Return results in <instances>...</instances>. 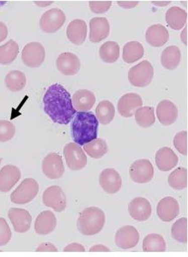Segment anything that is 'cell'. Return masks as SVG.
I'll return each instance as SVG.
<instances>
[{
	"instance_id": "44dd1931",
	"label": "cell",
	"mask_w": 188,
	"mask_h": 257,
	"mask_svg": "<svg viewBox=\"0 0 188 257\" xmlns=\"http://www.w3.org/2000/svg\"><path fill=\"white\" fill-rule=\"evenodd\" d=\"M89 41L99 43L106 39L110 33V24L105 18H92L89 22Z\"/></svg>"
},
{
	"instance_id": "d6a6232c",
	"label": "cell",
	"mask_w": 188,
	"mask_h": 257,
	"mask_svg": "<svg viewBox=\"0 0 188 257\" xmlns=\"http://www.w3.org/2000/svg\"><path fill=\"white\" fill-rule=\"evenodd\" d=\"M99 55L105 63H115L120 58V46L115 41H107L101 46Z\"/></svg>"
},
{
	"instance_id": "7402d4cb",
	"label": "cell",
	"mask_w": 188,
	"mask_h": 257,
	"mask_svg": "<svg viewBox=\"0 0 188 257\" xmlns=\"http://www.w3.org/2000/svg\"><path fill=\"white\" fill-rule=\"evenodd\" d=\"M145 39L148 44L153 47H163L169 39L168 30L162 24H154L148 28Z\"/></svg>"
},
{
	"instance_id": "f1b7e54d",
	"label": "cell",
	"mask_w": 188,
	"mask_h": 257,
	"mask_svg": "<svg viewBox=\"0 0 188 257\" xmlns=\"http://www.w3.org/2000/svg\"><path fill=\"white\" fill-rule=\"evenodd\" d=\"M143 45L138 41H129L123 47V60L127 64L135 63L144 57Z\"/></svg>"
},
{
	"instance_id": "8d00e7d4",
	"label": "cell",
	"mask_w": 188,
	"mask_h": 257,
	"mask_svg": "<svg viewBox=\"0 0 188 257\" xmlns=\"http://www.w3.org/2000/svg\"><path fill=\"white\" fill-rule=\"evenodd\" d=\"M168 184L174 190H181L187 187V169L185 167H179L169 174Z\"/></svg>"
},
{
	"instance_id": "681fc988",
	"label": "cell",
	"mask_w": 188,
	"mask_h": 257,
	"mask_svg": "<svg viewBox=\"0 0 188 257\" xmlns=\"http://www.w3.org/2000/svg\"><path fill=\"white\" fill-rule=\"evenodd\" d=\"M52 3H53V1H50V2H47H47H38V1H36V2H35V4L40 6H50V5H52Z\"/></svg>"
},
{
	"instance_id": "4316f807",
	"label": "cell",
	"mask_w": 188,
	"mask_h": 257,
	"mask_svg": "<svg viewBox=\"0 0 188 257\" xmlns=\"http://www.w3.org/2000/svg\"><path fill=\"white\" fill-rule=\"evenodd\" d=\"M166 22L172 30H181L187 21V13L178 6H173L166 12Z\"/></svg>"
},
{
	"instance_id": "ba28073f",
	"label": "cell",
	"mask_w": 188,
	"mask_h": 257,
	"mask_svg": "<svg viewBox=\"0 0 188 257\" xmlns=\"http://www.w3.org/2000/svg\"><path fill=\"white\" fill-rule=\"evenodd\" d=\"M64 156L68 167L72 171L82 170L87 165V156L84 151L75 143H70L65 145Z\"/></svg>"
},
{
	"instance_id": "bcb514c9",
	"label": "cell",
	"mask_w": 188,
	"mask_h": 257,
	"mask_svg": "<svg viewBox=\"0 0 188 257\" xmlns=\"http://www.w3.org/2000/svg\"><path fill=\"white\" fill-rule=\"evenodd\" d=\"M8 35V28L3 22H0V42L5 41Z\"/></svg>"
},
{
	"instance_id": "c3c4849f",
	"label": "cell",
	"mask_w": 188,
	"mask_h": 257,
	"mask_svg": "<svg viewBox=\"0 0 188 257\" xmlns=\"http://www.w3.org/2000/svg\"><path fill=\"white\" fill-rule=\"evenodd\" d=\"M180 38H181V41H182L183 43H184L185 46H187V28H186V26H185V29L183 30L182 33H181Z\"/></svg>"
},
{
	"instance_id": "e0dca14e",
	"label": "cell",
	"mask_w": 188,
	"mask_h": 257,
	"mask_svg": "<svg viewBox=\"0 0 188 257\" xmlns=\"http://www.w3.org/2000/svg\"><path fill=\"white\" fill-rule=\"evenodd\" d=\"M57 69L65 76H74L79 71L81 62L76 54L69 52L59 54L56 61Z\"/></svg>"
},
{
	"instance_id": "ee69618b",
	"label": "cell",
	"mask_w": 188,
	"mask_h": 257,
	"mask_svg": "<svg viewBox=\"0 0 188 257\" xmlns=\"http://www.w3.org/2000/svg\"><path fill=\"white\" fill-rule=\"evenodd\" d=\"M65 252H83L85 251V248L78 242H72L69 245L65 246L64 248Z\"/></svg>"
},
{
	"instance_id": "8fae6325",
	"label": "cell",
	"mask_w": 188,
	"mask_h": 257,
	"mask_svg": "<svg viewBox=\"0 0 188 257\" xmlns=\"http://www.w3.org/2000/svg\"><path fill=\"white\" fill-rule=\"evenodd\" d=\"M41 168L44 175L49 179H59L65 173V167L62 157L57 153L47 155L41 164Z\"/></svg>"
},
{
	"instance_id": "f35d334b",
	"label": "cell",
	"mask_w": 188,
	"mask_h": 257,
	"mask_svg": "<svg viewBox=\"0 0 188 257\" xmlns=\"http://www.w3.org/2000/svg\"><path fill=\"white\" fill-rule=\"evenodd\" d=\"M16 133L14 123L7 120H0V142L6 143L12 140Z\"/></svg>"
},
{
	"instance_id": "7dc6e473",
	"label": "cell",
	"mask_w": 188,
	"mask_h": 257,
	"mask_svg": "<svg viewBox=\"0 0 188 257\" xmlns=\"http://www.w3.org/2000/svg\"><path fill=\"white\" fill-rule=\"evenodd\" d=\"M90 252H109V249L107 246L103 245V244H97V245L92 246L91 248H89Z\"/></svg>"
},
{
	"instance_id": "ac0fdd59",
	"label": "cell",
	"mask_w": 188,
	"mask_h": 257,
	"mask_svg": "<svg viewBox=\"0 0 188 257\" xmlns=\"http://www.w3.org/2000/svg\"><path fill=\"white\" fill-rule=\"evenodd\" d=\"M143 105V99L138 94L129 93L124 94L118 102L119 113L124 117H131L135 113L136 110Z\"/></svg>"
},
{
	"instance_id": "9a60e30c",
	"label": "cell",
	"mask_w": 188,
	"mask_h": 257,
	"mask_svg": "<svg viewBox=\"0 0 188 257\" xmlns=\"http://www.w3.org/2000/svg\"><path fill=\"white\" fill-rule=\"evenodd\" d=\"M156 213L159 219L164 222H171L179 213V202L173 197L162 198L156 207Z\"/></svg>"
},
{
	"instance_id": "60d3db41",
	"label": "cell",
	"mask_w": 188,
	"mask_h": 257,
	"mask_svg": "<svg viewBox=\"0 0 188 257\" xmlns=\"http://www.w3.org/2000/svg\"><path fill=\"white\" fill-rule=\"evenodd\" d=\"M12 231L6 219L0 218V246H5L11 241Z\"/></svg>"
},
{
	"instance_id": "ab89813d",
	"label": "cell",
	"mask_w": 188,
	"mask_h": 257,
	"mask_svg": "<svg viewBox=\"0 0 188 257\" xmlns=\"http://www.w3.org/2000/svg\"><path fill=\"white\" fill-rule=\"evenodd\" d=\"M173 146L181 155H187V132L182 131L175 135L173 138Z\"/></svg>"
},
{
	"instance_id": "74e56055",
	"label": "cell",
	"mask_w": 188,
	"mask_h": 257,
	"mask_svg": "<svg viewBox=\"0 0 188 257\" xmlns=\"http://www.w3.org/2000/svg\"><path fill=\"white\" fill-rule=\"evenodd\" d=\"M171 234L173 239L181 243L187 242V219L181 218L173 223L171 228Z\"/></svg>"
},
{
	"instance_id": "4fadbf2b",
	"label": "cell",
	"mask_w": 188,
	"mask_h": 257,
	"mask_svg": "<svg viewBox=\"0 0 188 257\" xmlns=\"http://www.w3.org/2000/svg\"><path fill=\"white\" fill-rule=\"evenodd\" d=\"M8 217L12 222L14 231L18 233H25L30 230L32 223V216L29 211L24 208H11Z\"/></svg>"
},
{
	"instance_id": "484cf974",
	"label": "cell",
	"mask_w": 188,
	"mask_h": 257,
	"mask_svg": "<svg viewBox=\"0 0 188 257\" xmlns=\"http://www.w3.org/2000/svg\"><path fill=\"white\" fill-rule=\"evenodd\" d=\"M179 159L172 149L164 147L156 154V167L162 172H168L176 167Z\"/></svg>"
},
{
	"instance_id": "d590c367",
	"label": "cell",
	"mask_w": 188,
	"mask_h": 257,
	"mask_svg": "<svg viewBox=\"0 0 188 257\" xmlns=\"http://www.w3.org/2000/svg\"><path fill=\"white\" fill-rule=\"evenodd\" d=\"M136 123L142 128H149L156 122L155 109L151 106H142L135 111Z\"/></svg>"
},
{
	"instance_id": "52a82bcc",
	"label": "cell",
	"mask_w": 188,
	"mask_h": 257,
	"mask_svg": "<svg viewBox=\"0 0 188 257\" xmlns=\"http://www.w3.org/2000/svg\"><path fill=\"white\" fill-rule=\"evenodd\" d=\"M130 177L137 184H147L154 177V167L147 159L134 161L129 168Z\"/></svg>"
},
{
	"instance_id": "9c48e42d",
	"label": "cell",
	"mask_w": 188,
	"mask_h": 257,
	"mask_svg": "<svg viewBox=\"0 0 188 257\" xmlns=\"http://www.w3.org/2000/svg\"><path fill=\"white\" fill-rule=\"evenodd\" d=\"M22 60L30 68H38L45 60V48L40 42L27 44L22 52Z\"/></svg>"
},
{
	"instance_id": "603a6c76",
	"label": "cell",
	"mask_w": 188,
	"mask_h": 257,
	"mask_svg": "<svg viewBox=\"0 0 188 257\" xmlns=\"http://www.w3.org/2000/svg\"><path fill=\"white\" fill-rule=\"evenodd\" d=\"M57 226V218L52 211L47 210L39 214L35 222V231L39 235H48Z\"/></svg>"
},
{
	"instance_id": "7c38bea8",
	"label": "cell",
	"mask_w": 188,
	"mask_h": 257,
	"mask_svg": "<svg viewBox=\"0 0 188 257\" xmlns=\"http://www.w3.org/2000/svg\"><path fill=\"white\" fill-rule=\"evenodd\" d=\"M139 232L132 225H124L115 234V243L122 249L134 248L139 242Z\"/></svg>"
},
{
	"instance_id": "277c9868",
	"label": "cell",
	"mask_w": 188,
	"mask_h": 257,
	"mask_svg": "<svg viewBox=\"0 0 188 257\" xmlns=\"http://www.w3.org/2000/svg\"><path fill=\"white\" fill-rule=\"evenodd\" d=\"M154 76V68L148 60H144L131 68L128 72L130 83L138 88H144L150 84Z\"/></svg>"
},
{
	"instance_id": "8992f818",
	"label": "cell",
	"mask_w": 188,
	"mask_h": 257,
	"mask_svg": "<svg viewBox=\"0 0 188 257\" xmlns=\"http://www.w3.org/2000/svg\"><path fill=\"white\" fill-rule=\"evenodd\" d=\"M66 17L65 12L59 8H53L45 12L40 19L41 31L47 34H53L59 31L65 24Z\"/></svg>"
},
{
	"instance_id": "b9f144b4",
	"label": "cell",
	"mask_w": 188,
	"mask_h": 257,
	"mask_svg": "<svg viewBox=\"0 0 188 257\" xmlns=\"http://www.w3.org/2000/svg\"><path fill=\"white\" fill-rule=\"evenodd\" d=\"M88 6L93 13L103 14L112 6V1H89Z\"/></svg>"
},
{
	"instance_id": "d4e9b609",
	"label": "cell",
	"mask_w": 188,
	"mask_h": 257,
	"mask_svg": "<svg viewBox=\"0 0 188 257\" xmlns=\"http://www.w3.org/2000/svg\"><path fill=\"white\" fill-rule=\"evenodd\" d=\"M87 24L82 19L71 21L66 29V35L69 41L74 45H82L87 36Z\"/></svg>"
},
{
	"instance_id": "4dcf8cb0",
	"label": "cell",
	"mask_w": 188,
	"mask_h": 257,
	"mask_svg": "<svg viewBox=\"0 0 188 257\" xmlns=\"http://www.w3.org/2000/svg\"><path fill=\"white\" fill-rule=\"evenodd\" d=\"M5 82L10 91L20 92L26 86V76L20 70H12L6 75Z\"/></svg>"
},
{
	"instance_id": "7bdbcfd3",
	"label": "cell",
	"mask_w": 188,
	"mask_h": 257,
	"mask_svg": "<svg viewBox=\"0 0 188 257\" xmlns=\"http://www.w3.org/2000/svg\"><path fill=\"white\" fill-rule=\"evenodd\" d=\"M36 251L37 252H56L58 251V248L53 245V243L51 242H43L36 248Z\"/></svg>"
},
{
	"instance_id": "7a4b0ae2",
	"label": "cell",
	"mask_w": 188,
	"mask_h": 257,
	"mask_svg": "<svg viewBox=\"0 0 188 257\" xmlns=\"http://www.w3.org/2000/svg\"><path fill=\"white\" fill-rule=\"evenodd\" d=\"M99 122L91 111H78L72 119L71 133L75 144L84 146L97 139Z\"/></svg>"
},
{
	"instance_id": "f6af8a7d",
	"label": "cell",
	"mask_w": 188,
	"mask_h": 257,
	"mask_svg": "<svg viewBox=\"0 0 188 257\" xmlns=\"http://www.w3.org/2000/svg\"><path fill=\"white\" fill-rule=\"evenodd\" d=\"M117 3L122 8L131 9V8H134L138 6L139 2L138 1H118Z\"/></svg>"
},
{
	"instance_id": "836d02e7",
	"label": "cell",
	"mask_w": 188,
	"mask_h": 257,
	"mask_svg": "<svg viewBox=\"0 0 188 257\" xmlns=\"http://www.w3.org/2000/svg\"><path fill=\"white\" fill-rule=\"evenodd\" d=\"M143 250L145 252H163L166 250V242L162 235L151 233L143 240Z\"/></svg>"
},
{
	"instance_id": "2e32d148",
	"label": "cell",
	"mask_w": 188,
	"mask_h": 257,
	"mask_svg": "<svg viewBox=\"0 0 188 257\" xmlns=\"http://www.w3.org/2000/svg\"><path fill=\"white\" fill-rule=\"evenodd\" d=\"M130 216L137 221H145L152 213L150 202L144 197H136L128 205Z\"/></svg>"
},
{
	"instance_id": "6da1fadb",
	"label": "cell",
	"mask_w": 188,
	"mask_h": 257,
	"mask_svg": "<svg viewBox=\"0 0 188 257\" xmlns=\"http://www.w3.org/2000/svg\"><path fill=\"white\" fill-rule=\"evenodd\" d=\"M44 111L54 123L66 125L76 115L71 94L61 84L51 85L43 97Z\"/></svg>"
},
{
	"instance_id": "5b68a950",
	"label": "cell",
	"mask_w": 188,
	"mask_h": 257,
	"mask_svg": "<svg viewBox=\"0 0 188 257\" xmlns=\"http://www.w3.org/2000/svg\"><path fill=\"white\" fill-rule=\"evenodd\" d=\"M39 192V184L34 178H26L11 195L13 203L24 205L32 202Z\"/></svg>"
},
{
	"instance_id": "30bf717a",
	"label": "cell",
	"mask_w": 188,
	"mask_h": 257,
	"mask_svg": "<svg viewBox=\"0 0 188 257\" xmlns=\"http://www.w3.org/2000/svg\"><path fill=\"white\" fill-rule=\"evenodd\" d=\"M42 202L47 208H53L58 213L63 212L66 208V196L64 190L58 185H53L45 190Z\"/></svg>"
},
{
	"instance_id": "d6986e66",
	"label": "cell",
	"mask_w": 188,
	"mask_h": 257,
	"mask_svg": "<svg viewBox=\"0 0 188 257\" xmlns=\"http://www.w3.org/2000/svg\"><path fill=\"white\" fill-rule=\"evenodd\" d=\"M19 168L13 165H6L0 170V192H9L20 180Z\"/></svg>"
},
{
	"instance_id": "cb8c5ba5",
	"label": "cell",
	"mask_w": 188,
	"mask_h": 257,
	"mask_svg": "<svg viewBox=\"0 0 188 257\" xmlns=\"http://www.w3.org/2000/svg\"><path fill=\"white\" fill-rule=\"evenodd\" d=\"M71 101L76 111L86 112L93 108L96 103V95L88 89H79L72 95Z\"/></svg>"
},
{
	"instance_id": "3957f363",
	"label": "cell",
	"mask_w": 188,
	"mask_h": 257,
	"mask_svg": "<svg viewBox=\"0 0 188 257\" xmlns=\"http://www.w3.org/2000/svg\"><path fill=\"white\" fill-rule=\"evenodd\" d=\"M105 220V213L101 208L89 207L80 213L76 226L82 235L94 236L103 230Z\"/></svg>"
},
{
	"instance_id": "5bb4252c",
	"label": "cell",
	"mask_w": 188,
	"mask_h": 257,
	"mask_svg": "<svg viewBox=\"0 0 188 257\" xmlns=\"http://www.w3.org/2000/svg\"><path fill=\"white\" fill-rule=\"evenodd\" d=\"M101 187L108 194H116L122 186V178L120 173L113 168L103 170L99 177Z\"/></svg>"
},
{
	"instance_id": "1f68e13d",
	"label": "cell",
	"mask_w": 188,
	"mask_h": 257,
	"mask_svg": "<svg viewBox=\"0 0 188 257\" xmlns=\"http://www.w3.org/2000/svg\"><path fill=\"white\" fill-rule=\"evenodd\" d=\"M19 53V46L13 40L0 46V64L8 65L15 61Z\"/></svg>"
},
{
	"instance_id": "f907efd6",
	"label": "cell",
	"mask_w": 188,
	"mask_h": 257,
	"mask_svg": "<svg viewBox=\"0 0 188 257\" xmlns=\"http://www.w3.org/2000/svg\"><path fill=\"white\" fill-rule=\"evenodd\" d=\"M153 3L156 5V6H168V4L170 3V1H168V2H153Z\"/></svg>"
},
{
	"instance_id": "816d5d0a",
	"label": "cell",
	"mask_w": 188,
	"mask_h": 257,
	"mask_svg": "<svg viewBox=\"0 0 188 257\" xmlns=\"http://www.w3.org/2000/svg\"><path fill=\"white\" fill-rule=\"evenodd\" d=\"M1 161H2V160H1V159H0V164H1Z\"/></svg>"
},
{
	"instance_id": "ffe728a7",
	"label": "cell",
	"mask_w": 188,
	"mask_h": 257,
	"mask_svg": "<svg viewBox=\"0 0 188 257\" xmlns=\"http://www.w3.org/2000/svg\"><path fill=\"white\" fill-rule=\"evenodd\" d=\"M156 115L159 122L163 125H171L175 123L179 111L176 105L168 99H163L159 102L156 107Z\"/></svg>"
},
{
	"instance_id": "83f0119b",
	"label": "cell",
	"mask_w": 188,
	"mask_h": 257,
	"mask_svg": "<svg viewBox=\"0 0 188 257\" xmlns=\"http://www.w3.org/2000/svg\"><path fill=\"white\" fill-rule=\"evenodd\" d=\"M181 60V53L179 47L176 46H169L165 48L161 56V63L165 69L173 70L179 66Z\"/></svg>"
},
{
	"instance_id": "f546056e",
	"label": "cell",
	"mask_w": 188,
	"mask_h": 257,
	"mask_svg": "<svg viewBox=\"0 0 188 257\" xmlns=\"http://www.w3.org/2000/svg\"><path fill=\"white\" fill-rule=\"evenodd\" d=\"M96 113L98 122L104 125L109 124L112 122L115 116V105L109 100H103L97 105Z\"/></svg>"
},
{
	"instance_id": "e575fe53",
	"label": "cell",
	"mask_w": 188,
	"mask_h": 257,
	"mask_svg": "<svg viewBox=\"0 0 188 257\" xmlns=\"http://www.w3.org/2000/svg\"><path fill=\"white\" fill-rule=\"evenodd\" d=\"M83 150L87 155L93 159L103 158L109 151V147L106 141L102 138H97L90 143L85 144L83 146Z\"/></svg>"
}]
</instances>
